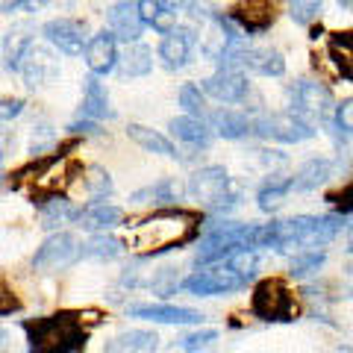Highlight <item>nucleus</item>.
I'll use <instances>...</instances> for the list:
<instances>
[{"label": "nucleus", "mask_w": 353, "mask_h": 353, "mask_svg": "<svg viewBox=\"0 0 353 353\" xmlns=\"http://www.w3.org/2000/svg\"><path fill=\"white\" fill-rule=\"evenodd\" d=\"M21 74H24V83H27L30 88H36V85H48V83L57 80V74H59V62H57V57H53L50 50L39 48V44H32V48L27 50L24 62H21Z\"/></svg>", "instance_id": "obj_15"}, {"label": "nucleus", "mask_w": 353, "mask_h": 353, "mask_svg": "<svg viewBox=\"0 0 353 353\" xmlns=\"http://www.w3.org/2000/svg\"><path fill=\"white\" fill-rule=\"evenodd\" d=\"M53 139H57V136H53V130L48 124L39 127L36 132H32V153H41L48 145H53Z\"/></svg>", "instance_id": "obj_43"}, {"label": "nucleus", "mask_w": 353, "mask_h": 353, "mask_svg": "<svg viewBox=\"0 0 353 353\" xmlns=\"http://www.w3.org/2000/svg\"><path fill=\"white\" fill-rule=\"evenodd\" d=\"M121 221H124V212L109 203H92V206H85L83 212H77V224L88 230V233H106V230L118 227Z\"/></svg>", "instance_id": "obj_21"}, {"label": "nucleus", "mask_w": 353, "mask_h": 353, "mask_svg": "<svg viewBox=\"0 0 353 353\" xmlns=\"http://www.w3.org/2000/svg\"><path fill=\"white\" fill-rule=\"evenodd\" d=\"M168 130L180 141H185V145H192V148H209L212 145V127H206L203 118H194V115L171 118Z\"/></svg>", "instance_id": "obj_23"}, {"label": "nucleus", "mask_w": 353, "mask_h": 353, "mask_svg": "<svg viewBox=\"0 0 353 353\" xmlns=\"http://www.w3.org/2000/svg\"><path fill=\"white\" fill-rule=\"evenodd\" d=\"M330 109H336L333 92L321 80H301L292 88V112H297L306 121H327Z\"/></svg>", "instance_id": "obj_8"}, {"label": "nucleus", "mask_w": 353, "mask_h": 353, "mask_svg": "<svg viewBox=\"0 0 353 353\" xmlns=\"http://www.w3.org/2000/svg\"><path fill=\"white\" fill-rule=\"evenodd\" d=\"M30 353H77L83 350L88 330L77 312H57L24 321Z\"/></svg>", "instance_id": "obj_2"}, {"label": "nucleus", "mask_w": 353, "mask_h": 353, "mask_svg": "<svg viewBox=\"0 0 353 353\" xmlns=\"http://www.w3.org/2000/svg\"><path fill=\"white\" fill-rule=\"evenodd\" d=\"M80 256H83V245H80V241H77L71 233H57V236H50V239L36 250V256H32V265H36L39 271L50 274V271L68 268V265H74Z\"/></svg>", "instance_id": "obj_10"}, {"label": "nucleus", "mask_w": 353, "mask_h": 353, "mask_svg": "<svg viewBox=\"0 0 353 353\" xmlns=\"http://www.w3.org/2000/svg\"><path fill=\"white\" fill-rule=\"evenodd\" d=\"M345 250H347L350 256H353V221L347 224V236H345Z\"/></svg>", "instance_id": "obj_46"}, {"label": "nucleus", "mask_w": 353, "mask_h": 353, "mask_svg": "<svg viewBox=\"0 0 353 353\" xmlns=\"http://www.w3.org/2000/svg\"><path fill=\"white\" fill-rule=\"evenodd\" d=\"M127 136L136 141L139 148H145V150H150V153H162V157H176V148L162 136V132L150 130V127L130 124V127H127Z\"/></svg>", "instance_id": "obj_30"}, {"label": "nucleus", "mask_w": 353, "mask_h": 353, "mask_svg": "<svg viewBox=\"0 0 353 353\" xmlns=\"http://www.w3.org/2000/svg\"><path fill=\"white\" fill-rule=\"evenodd\" d=\"M132 318H145L157 324H203V315L189 306H171V303H132Z\"/></svg>", "instance_id": "obj_14"}, {"label": "nucleus", "mask_w": 353, "mask_h": 353, "mask_svg": "<svg viewBox=\"0 0 353 353\" xmlns=\"http://www.w3.org/2000/svg\"><path fill=\"white\" fill-rule=\"evenodd\" d=\"M185 192H189V197H194L197 203L212 209L227 192H233V183H230V174L224 165H206V168H197L189 176Z\"/></svg>", "instance_id": "obj_9"}, {"label": "nucleus", "mask_w": 353, "mask_h": 353, "mask_svg": "<svg viewBox=\"0 0 353 353\" xmlns=\"http://www.w3.org/2000/svg\"><path fill=\"white\" fill-rule=\"evenodd\" d=\"M44 3H48V0H9L3 6V12H36Z\"/></svg>", "instance_id": "obj_44"}, {"label": "nucleus", "mask_w": 353, "mask_h": 353, "mask_svg": "<svg viewBox=\"0 0 353 353\" xmlns=\"http://www.w3.org/2000/svg\"><path fill=\"white\" fill-rule=\"evenodd\" d=\"M0 339H3V330H0Z\"/></svg>", "instance_id": "obj_49"}, {"label": "nucleus", "mask_w": 353, "mask_h": 353, "mask_svg": "<svg viewBox=\"0 0 353 353\" xmlns=\"http://www.w3.org/2000/svg\"><path fill=\"white\" fill-rule=\"evenodd\" d=\"M83 115L88 121H103L112 118V109H109V94L106 88L101 85V80L92 74L85 80V92H83Z\"/></svg>", "instance_id": "obj_28"}, {"label": "nucleus", "mask_w": 353, "mask_h": 353, "mask_svg": "<svg viewBox=\"0 0 353 353\" xmlns=\"http://www.w3.org/2000/svg\"><path fill=\"white\" fill-rule=\"evenodd\" d=\"M336 353H353V347H350V345H341Z\"/></svg>", "instance_id": "obj_48"}, {"label": "nucleus", "mask_w": 353, "mask_h": 353, "mask_svg": "<svg viewBox=\"0 0 353 353\" xmlns=\"http://www.w3.org/2000/svg\"><path fill=\"white\" fill-rule=\"evenodd\" d=\"M24 112V101L21 97H0V121H12Z\"/></svg>", "instance_id": "obj_41"}, {"label": "nucleus", "mask_w": 353, "mask_h": 353, "mask_svg": "<svg viewBox=\"0 0 353 353\" xmlns=\"http://www.w3.org/2000/svg\"><path fill=\"white\" fill-rule=\"evenodd\" d=\"M21 309V301L15 297V292H9L3 283H0V315H12Z\"/></svg>", "instance_id": "obj_42"}, {"label": "nucleus", "mask_w": 353, "mask_h": 353, "mask_svg": "<svg viewBox=\"0 0 353 353\" xmlns=\"http://www.w3.org/2000/svg\"><path fill=\"white\" fill-rule=\"evenodd\" d=\"M330 176H333V162L324 159V157H312L294 171L292 189L294 192H315V189H321Z\"/></svg>", "instance_id": "obj_19"}, {"label": "nucleus", "mask_w": 353, "mask_h": 353, "mask_svg": "<svg viewBox=\"0 0 353 353\" xmlns=\"http://www.w3.org/2000/svg\"><path fill=\"white\" fill-rule=\"evenodd\" d=\"M176 285H180V280H176V268H162V271H157V277L150 280V289L157 294H162V297L174 294Z\"/></svg>", "instance_id": "obj_40"}, {"label": "nucleus", "mask_w": 353, "mask_h": 353, "mask_svg": "<svg viewBox=\"0 0 353 353\" xmlns=\"http://www.w3.org/2000/svg\"><path fill=\"white\" fill-rule=\"evenodd\" d=\"M324 262H327L324 250H301V253H294V259L289 262V274L294 280L312 277V274H318L324 268Z\"/></svg>", "instance_id": "obj_32"}, {"label": "nucleus", "mask_w": 353, "mask_h": 353, "mask_svg": "<svg viewBox=\"0 0 353 353\" xmlns=\"http://www.w3.org/2000/svg\"><path fill=\"white\" fill-rule=\"evenodd\" d=\"M159 0H139V12H141V21L145 24H150L153 27V21H157V15H159Z\"/></svg>", "instance_id": "obj_45"}, {"label": "nucleus", "mask_w": 353, "mask_h": 353, "mask_svg": "<svg viewBox=\"0 0 353 353\" xmlns=\"http://www.w3.org/2000/svg\"><path fill=\"white\" fill-rule=\"evenodd\" d=\"M250 312L256 315L259 321L285 324V321H294L297 303H294V294L289 292V285L271 277V280L256 283L253 297H250Z\"/></svg>", "instance_id": "obj_4"}, {"label": "nucleus", "mask_w": 353, "mask_h": 353, "mask_svg": "<svg viewBox=\"0 0 353 353\" xmlns=\"http://www.w3.org/2000/svg\"><path fill=\"white\" fill-rule=\"evenodd\" d=\"M44 39L48 44H53L59 53L65 57H77V53H83V44H85V24L74 18H57V21H48L44 24Z\"/></svg>", "instance_id": "obj_13"}, {"label": "nucleus", "mask_w": 353, "mask_h": 353, "mask_svg": "<svg viewBox=\"0 0 353 353\" xmlns=\"http://www.w3.org/2000/svg\"><path fill=\"white\" fill-rule=\"evenodd\" d=\"M227 265H230V268H233L236 274H241L245 280H250L253 274H256V265H259V250L241 248V250H236L233 256L227 259Z\"/></svg>", "instance_id": "obj_36"}, {"label": "nucleus", "mask_w": 353, "mask_h": 353, "mask_svg": "<svg viewBox=\"0 0 353 353\" xmlns=\"http://www.w3.org/2000/svg\"><path fill=\"white\" fill-rule=\"evenodd\" d=\"M345 3H350V0H345Z\"/></svg>", "instance_id": "obj_50"}, {"label": "nucleus", "mask_w": 353, "mask_h": 353, "mask_svg": "<svg viewBox=\"0 0 353 353\" xmlns=\"http://www.w3.org/2000/svg\"><path fill=\"white\" fill-rule=\"evenodd\" d=\"M115 68L121 77H145L153 68V53H150V48H145V44L132 41V44H127L124 53H118Z\"/></svg>", "instance_id": "obj_27"}, {"label": "nucleus", "mask_w": 353, "mask_h": 353, "mask_svg": "<svg viewBox=\"0 0 353 353\" xmlns=\"http://www.w3.org/2000/svg\"><path fill=\"white\" fill-rule=\"evenodd\" d=\"M85 189L92 197H106L112 194V180H109V174L103 168H88V176H85Z\"/></svg>", "instance_id": "obj_38"}, {"label": "nucleus", "mask_w": 353, "mask_h": 353, "mask_svg": "<svg viewBox=\"0 0 353 353\" xmlns=\"http://www.w3.org/2000/svg\"><path fill=\"white\" fill-rule=\"evenodd\" d=\"M203 92L209 97H215L221 103H241L250 92V83L248 77L241 71H233V68H218L212 77L203 80Z\"/></svg>", "instance_id": "obj_12"}, {"label": "nucleus", "mask_w": 353, "mask_h": 353, "mask_svg": "<svg viewBox=\"0 0 353 353\" xmlns=\"http://www.w3.org/2000/svg\"><path fill=\"white\" fill-rule=\"evenodd\" d=\"M253 132L259 139L280 141V145H301V141H309L315 136V127H312V121H306L289 109V112L259 115L253 121Z\"/></svg>", "instance_id": "obj_6"}, {"label": "nucleus", "mask_w": 353, "mask_h": 353, "mask_svg": "<svg viewBox=\"0 0 353 353\" xmlns=\"http://www.w3.org/2000/svg\"><path fill=\"white\" fill-rule=\"evenodd\" d=\"M159 339L150 330H127L106 345V353H157Z\"/></svg>", "instance_id": "obj_26"}, {"label": "nucleus", "mask_w": 353, "mask_h": 353, "mask_svg": "<svg viewBox=\"0 0 353 353\" xmlns=\"http://www.w3.org/2000/svg\"><path fill=\"white\" fill-rule=\"evenodd\" d=\"M32 48V27L21 24L12 27L3 36V44H0V53H3V65L9 71H21V62H24L27 50Z\"/></svg>", "instance_id": "obj_22"}, {"label": "nucleus", "mask_w": 353, "mask_h": 353, "mask_svg": "<svg viewBox=\"0 0 353 353\" xmlns=\"http://www.w3.org/2000/svg\"><path fill=\"white\" fill-rule=\"evenodd\" d=\"M71 218H77V212L62 194H53L48 201H41V227L44 230H57L59 224H65V221H71Z\"/></svg>", "instance_id": "obj_31"}, {"label": "nucleus", "mask_w": 353, "mask_h": 353, "mask_svg": "<svg viewBox=\"0 0 353 353\" xmlns=\"http://www.w3.org/2000/svg\"><path fill=\"white\" fill-rule=\"evenodd\" d=\"M274 18V0H239L230 12V21L245 32V36H259V32L271 30Z\"/></svg>", "instance_id": "obj_11"}, {"label": "nucleus", "mask_w": 353, "mask_h": 353, "mask_svg": "<svg viewBox=\"0 0 353 353\" xmlns=\"http://www.w3.org/2000/svg\"><path fill=\"white\" fill-rule=\"evenodd\" d=\"M209 127L212 132H218L221 139H248L253 132V121L245 112H236V109H218V112L209 115Z\"/></svg>", "instance_id": "obj_20"}, {"label": "nucleus", "mask_w": 353, "mask_h": 353, "mask_svg": "<svg viewBox=\"0 0 353 353\" xmlns=\"http://www.w3.org/2000/svg\"><path fill=\"white\" fill-rule=\"evenodd\" d=\"M218 62H221V68H233V71H241V74L245 71L259 74V77H283L285 74V59H283L280 50L250 48V44H245V41L230 44Z\"/></svg>", "instance_id": "obj_5"}, {"label": "nucleus", "mask_w": 353, "mask_h": 353, "mask_svg": "<svg viewBox=\"0 0 353 353\" xmlns=\"http://www.w3.org/2000/svg\"><path fill=\"white\" fill-rule=\"evenodd\" d=\"M292 189V176H271V180H265L256 192V206L262 212H277V209L285 203V197H289Z\"/></svg>", "instance_id": "obj_29"}, {"label": "nucleus", "mask_w": 353, "mask_h": 353, "mask_svg": "<svg viewBox=\"0 0 353 353\" xmlns=\"http://www.w3.org/2000/svg\"><path fill=\"white\" fill-rule=\"evenodd\" d=\"M248 280L236 274L230 265H215V268H201L192 277L183 280V289L194 297H215V294H230L245 289Z\"/></svg>", "instance_id": "obj_7"}, {"label": "nucleus", "mask_w": 353, "mask_h": 353, "mask_svg": "<svg viewBox=\"0 0 353 353\" xmlns=\"http://www.w3.org/2000/svg\"><path fill=\"white\" fill-rule=\"evenodd\" d=\"M218 339V330H197V333H189L176 341V347L183 353H201L206 347H212V341Z\"/></svg>", "instance_id": "obj_37"}, {"label": "nucleus", "mask_w": 353, "mask_h": 353, "mask_svg": "<svg viewBox=\"0 0 353 353\" xmlns=\"http://www.w3.org/2000/svg\"><path fill=\"white\" fill-rule=\"evenodd\" d=\"M289 3V15L294 24L309 27L312 21L321 18V9H324V0H285Z\"/></svg>", "instance_id": "obj_34"}, {"label": "nucleus", "mask_w": 353, "mask_h": 353, "mask_svg": "<svg viewBox=\"0 0 353 353\" xmlns=\"http://www.w3.org/2000/svg\"><path fill=\"white\" fill-rule=\"evenodd\" d=\"M180 106L185 109V115H194V118H203V109H206V101H203V92L197 88L194 83H183L180 85Z\"/></svg>", "instance_id": "obj_35"}, {"label": "nucleus", "mask_w": 353, "mask_h": 353, "mask_svg": "<svg viewBox=\"0 0 353 353\" xmlns=\"http://www.w3.org/2000/svg\"><path fill=\"white\" fill-rule=\"evenodd\" d=\"M197 233H201V218L194 212L162 209V212H153L150 218L139 221L136 227H130L127 245L139 256H159V253L180 250L183 245H189Z\"/></svg>", "instance_id": "obj_1"}, {"label": "nucleus", "mask_w": 353, "mask_h": 353, "mask_svg": "<svg viewBox=\"0 0 353 353\" xmlns=\"http://www.w3.org/2000/svg\"><path fill=\"white\" fill-rule=\"evenodd\" d=\"M327 50H330V59L336 65V74L341 80L353 83V30L333 32L327 41Z\"/></svg>", "instance_id": "obj_24"}, {"label": "nucleus", "mask_w": 353, "mask_h": 353, "mask_svg": "<svg viewBox=\"0 0 353 353\" xmlns=\"http://www.w3.org/2000/svg\"><path fill=\"white\" fill-rule=\"evenodd\" d=\"M118 39L112 36V30H103L97 32V36L88 39L85 44V65L88 71H92L94 77H103L109 74L118 65Z\"/></svg>", "instance_id": "obj_17"}, {"label": "nucleus", "mask_w": 353, "mask_h": 353, "mask_svg": "<svg viewBox=\"0 0 353 353\" xmlns=\"http://www.w3.org/2000/svg\"><path fill=\"white\" fill-rule=\"evenodd\" d=\"M121 253H124V241L112 236H94L88 245H83V256H94V259H115Z\"/></svg>", "instance_id": "obj_33"}, {"label": "nucleus", "mask_w": 353, "mask_h": 353, "mask_svg": "<svg viewBox=\"0 0 353 353\" xmlns=\"http://www.w3.org/2000/svg\"><path fill=\"white\" fill-rule=\"evenodd\" d=\"M109 30L112 36L121 39V41H139L141 30H145V21H141V12H139V0H121L109 9Z\"/></svg>", "instance_id": "obj_16"}, {"label": "nucleus", "mask_w": 353, "mask_h": 353, "mask_svg": "<svg viewBox=\"0 0 353 353\" xmlns=\"http://www.w3.org/2000/svg\"><path fill=\"white\" fill-rule=\"evenodd\" d=\"M253 227L256 224H239V221H221V224L209 227L206 236L201 239V245H197V265L230 259L236 250L250 248Z\"/></svg>", "instance_id": "obj_3"}, {"label": "nucleus", "mask_w": 353, "mask_h": 353, "mask_svg": "<svg viewBox=\"0 0 353 353\" xmlns=\"http://www.w3.org/2000/svg\"><path fill=\"white\" fill-rule=\"evenodd\" d=\"M333 127L341 132V136L353 139V97H345L341 103H336V109H333Z\"/></svg>", "instance_id": "obj_39"}, {"label": "nucleus", "mask_w": 353, "mask_h": 353, "mask_svg": "<svg viewBox=\"0 0 353 353\" xmlns=\"http://www.w3.org/2000/svg\"><path fill=\"white\" fill-rule=\"evenodd\" d=\"M192 44H194V32L192 30H171L165 32V39L159 41V59L168 71L185 68V62L192 57Z\"/></svg>", "instance_id": "obj_18"}, {"label": "nucleus", "mask_w": 353, "mask_h": 353, "mask_svg": "<svg viewBox=\"0 0 353 353\" xmlns=\"http://www.w3.org/2000/svg\"><path fill=\"white\" fill-rule=\"evenodd\" d=\"M6 141H9V136L0 130V159H3V153H6Z\"/></svg>", "instance_id": "obj_47"}, {"label": "nucleus", "mask_w": 353, "mask_h": 353, "mask_svg": "<svg viewBox=\"0 0 353 353\" xmlns=\"http://www.w3.org/2000/svg\"><path fill=\"white\" fill-rule=\"evenodd\" d=\"M189 194L185 192V185L176 180V176H165V180H159L157 185H148V189H139L136 194H132V203H176L183 201V197Z\"/></svg>", "instance_id": "obj_25"}]
</instances>
